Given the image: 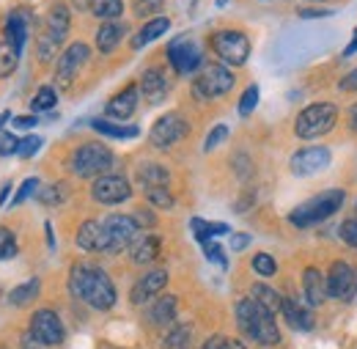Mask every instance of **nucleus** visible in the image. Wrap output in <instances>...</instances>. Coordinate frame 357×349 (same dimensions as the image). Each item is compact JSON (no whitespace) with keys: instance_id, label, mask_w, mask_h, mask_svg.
I'll return each mask as SVG.
<instances>
[{"instance_id":"1","label":"nucleus","mask_w":357,"mask_h":349,"mask_svg":"<svg viewBox=\"0 0 357 349\" xmlns=\"http://www.w3.org/2000/svg\"><path fill=\"white\" fill-rule=\"evenodd\" d=\"M69 289L75 297H83L91 308L107 311L116 306V289L105 269L91 264H75L69 272Z\"/></svg>"},{"instance_id":"2","label":"nucleus","mask_w":357,"mask_h":349,"mask_svg":"<svg viewBox=\"0 0 357 349\" xmlns=\"http://www.w3.org/2000/svg\"><path fill=\"white\" fill-rule=\"evenodd\" d=\"M236 322L239 327L259 344H278L280 341V333H278V325H275V316L269 313L267 308H261L253 297H245L239 300L236 306Z\"/></svg>"},{"instance_id":"3","label":"nucleus","mask_w":357,"mask_h":349,"mask_svg":"<svg viewBox=\"0 0 357 349\" xmlns=\"http://www.w3.org/2000/svg\"><path fill=\"white\" fill-rule=\"evenodd\" d=\"M344 198H347L344 190H327V193H319V195L308 198L305 204H300L297 209H291L289 220H291V225H297V228L316 225V223L327 220L330 215H335V212L344 207Z\"/></svg>"},{"instance_id":"4","label":"nucleus","mask_w":357,"mask_h":349,"mask_svg":"<svg viewBox=\"0 0 357 349\" xmlns=\"http://www.w3.org/2000/svg\"><path fill=\"white\" fill-rule=\"evenodd\" d=\"M338 121V107L333 102H316V105H308L297 121H294V135L303 138V140H313V138H321L335 127Z\"/></svg>"},{"instance_id":"5","label":"nucleus","mask_w":357,"mask_h":349,"mask_svg":"<svg viewBox=\"0 0 357 349\" xmlns=\"http://www.w3.org/2000/svg\"><path fill=\"white\" fill-rule=\"evenodd\" d=\"M113 165V151L105 146V143H83L75 154H72V163L69 168L83 179H91V176H105L107 168Z\"/></svg>"},{"instance_id":"6","label":"nucleus","mask_w":357,"mask_h":349,"mask_svg":"<svg viewBox=\"0 0 357 349\" xmlns=\"http://www.w3.org/2000/svg\"><path fill=\"white\" fill-rule=\"evenodd\" d=\"M236 83L234 72L223 66V64H206L201 66V72L195 75V94L204 96V99H218L225 96Z\"/></svg>"},{"instance_id":"7","label":"nucleus","mask_w":357,"mask_h":349,"mask_svg":"<svg viewBox=\"0 0 357 349\" xmlns=\"http://www.w3.org/2000/svg\"><path fill=\"white\" fill-rule=\"evenodd\" d=\"M209 44L228 66H242L250 58V42L239 31H218V34H212Z\"/></svg>"},{"instance_id":"8","label":"nucleus","mask_w":357,"mask_h":349,"mask_svg":"<svg viewBox=\"0 0 357 349\" xmlns=\"http://www.w3.org/2000/svg\"><path fill=\"white\" fill-rule=\"evenodd\" d=\"M168 61H171V66L176 69L178 75H195L204 66L201 47L192 39H184V36H178V39L168 44Z\"/></svg>"},{"instance_id":"9","label":"nucleus","mask_w":357,"mask_h":349,"mask_svg":"<svg viewBox=\"0 0 357 349\" xmlns=\"http://www.w3.org/2000/svg\"><path fill=\"white\" fill-rule=\"evenodd\" d=\"M91 195H93V201H99L105 207H113V204L130 201L132 187H130V181L124 176L105 174V176H96V181L91 184Z\"/></svg>"},{"instance_id":"10","label":"nucleus","mask_w":357,"mask_h":349,"mask_svg":"<svg viewBox=\"0 0 357 349\" xmlns=\"http://www.w3.org/2000/svg\"><path fill=\"white\" fill-rule=\"evenodd\" d=\"M187 132H190V124L184 121V116H178V113H165V116L157 119V124L151 127L149 140H151V146H157V149H171V146L178 143Z\"/></svg>"},{"instance_id":"11","label":"nucleus","mask_w":357,"mask_h":349,"mask_svg":"<svg viewBox=\"0 0 357 349\" xmlns=\"http://www.w3.org/2000/svg\"><path fill=\"white\" fill-rule=\"evenodd\" d=\"M137 223L135 218L127 215H110L105 218V231H107V251L110 253H119L124 248H130L135 239H137Z\"/></svg>"},{"instance_id":"12","label":"nucleus","mask_w":357,"mask_h":349,"mask_svg":"<svg viewBox=\"0 0 357 349\" xmlns=\"http://www.w3.org/2000/svg\"><path fill=\"white\" fill-rule=\"evenodd\" d=\"M31 336L45 344V347H55L63 341V322L58 319L55 311H36L33 319H31Z\"/></svg>"},{"instance_id":"13","label":"nucleus","mask_w":357,"mask_h":349,"mask_svg":"<svg viewBox=\"0 0 357 349\" xmlns=\"http://www.w3.org/2000/svg\"><path fill=\"white\" fill-rule=\"evenodd\" d=\"M357 292V272L352 264L335 262L327 272V295L338 300H349Z\"/></svg>"},{"instance_id":"14","label":"nucleus","mask_w":357,"mask_h":349,"mask_svg":"<svg viewBox=\"0 0 357 349\" xmlns=\"http://www.w3.org/2000/svg\"><path fill=\"white\" fill-rule=\"evenodd\" d=\"M291 174L294 176H313L319 171H324L330 165V149L324 146H308V149H300L294 151L291 157Z\"/></svg>"},{"instance_id":"15","label":"nucleus","mask_w":357,"mask_h":349,"mask_svg":"<svg viewBox=\"0 0 357 349\" xmlns=\"http://www.w3.org/2000/svg\"><path fill=\"white\" fill-rule=\"evenodd\" d=\"M86 61H89V44H83V42L69 44V47L63 50V55L58 58V66H55L58 83H61V86H69Z\"/></svg>"},{"instance_id":"16","label":"nucleus","mask_w":357,"mask_h":349,"mask_svg":"<svg viewBox=\"0 0 357 349\" xmlns=\"http://www.w3.org/2000/svg\"><path fill=\"white\" fill-rule=\"evenodd\" d=\"M165 283H168V272H165V269H151L149 275H143V278L135 283L132 303H135V306L149 303L151 297H157V295L165 289Z\"/></svg>"},{"instance_id":"17","label":"nucleus","mask_w":357,"mask_h":349,"mask_svg":"<svg viewBox=\"0 0 357 349\" xmlns=\"http://www.w3.org/2000/svg\"><path fill=\"white\" fill-rule=\"evenodd\" d=\"M77 245L89 253L107 251V231H105V220H86L77 231Z\"/></svg>"},{"instance_id":"18","label":"nucleus","mask_w":357,"mask_h":349,"mask_svg":"<svg viewBox=\"0 0 357 349\" xmlns=\"http://www.w3.org/2000/svg\"><path fill=\"white\" fill-rule=\"evenodd\" d=\"M135 110H137V86H127L124 91H119V94L107 102V107H105L107 119H119V121L130 119Z\"/></svg>"},{"instance_id":"19","label":"nucleus","mask_w":357,"mask_h":349,"mask_svg":"<svg viewBox=\"0 0 357 349\" xmlns=\"http://www.w3.org/2000/svg\"><path fill=\"white\" fill-rule=\"evenodd\" d=\"M140 94L146 96V102L151 105H160L165 96H168V80L160 69H149L143 77H140Z\"/></svg>"},{"instance_id":"20","label":"nucleus","mask_w":357,"mask_h":349,"mask_svg":"<svg viewBox=\"0 0 357 349\" xmlns=\"http://www.w3.org/2000/svg\"><path fill=\"white\" fill-rule=\"evenodd\" d=\"M124 34H127V25L124 22H102V28L96 31V50L99 52H113L121 39H124Z\"/></svg>"},{"instance_id":"21","label":"nucleus","mask_w":357,"mask_h":349,"mask_svg":"<svg viewBox=\"0 0 357 349\" xmlns=\"http://www.w3.org/2000/svg\"><path fill=\"white\" fill-rule=\"evenodd\" d=\"M303 283H305V297L311 306H321L327 300V278L316 269V267H308L305 275H303Z\"/></svg>"},{"instance_id":"22","label":"nucleus","mask_w":357,"mask_h":349,"mask_svg":"<svg viewBox=\"0 0 357 349\" xmlns=\"http://www.w3.org/2000/svg\"><path fill=\"white\" fill-rule=\"evenodd\" d=\"M160 237H137L132 245H130V256H132L135 264H151L157 256H160Z\"/></svg>"},{"instance_id":"23","label":"nucleus","mask_w":357,"mask_h":349,"mask_svg":"<svg viewBox=\"0 0 357 349\" xmlns=\"http://www.w3.org/2000/svg\"><path fill=\"white\" fill-rule=\"evenodd\" d=\"M3 28H6V42L14 44V47L22 52V47L28 42V20H25V14H22V11L8 14Z\"/></svg>"},{"instance_id":"24","label":"nucleus","mask_w":357,"mask_h":349,"mask_svg":"<svg viewBox=\"0 0 357 349\" xmlns=\"http://www.w3.org/2000/svg\"><path fill=\"white\" fill-rule=\"evenodd\" d=\"M171 28V20L168 17H154V20H149L137 34H135L132 39V47L135 50H140V47H146V44H151L154 39H160L165 31Z\"/></svg>"},{"instance_id":"25","label":"nucleus","mask_w":357,"mask_h":349,"mask_svg":"<svg viewBox=\"0 0 357 349\" xmlns=\"http://www.w3.org/2000/svg\"><path fill=\"white\" fill-rule=\"evenodd\" d=\"M280 313L286 316V322L294 327V330H303V333H308L313 327V313L308 308H300L294 300H283V308H280Z\"/></svg>"},{"instance_id":"26","label":"nucleus","mask_w":357,"mask_h":349,"mask_svg":"<svg viewBox=\"0 0 357 349\" xmlns=\"http://www.w3.org/2000/svg\"><path fill=\"white\" fill-rule=\"evenodd\" d=\"M47 31H50L55 39H61V42H63V36L69 34V8H66L63 3H55V6L50 8V14H47Z\"/></svg>"},{"instance_id":"27","label":"nucleus","mask_w":357,"mask_h":349,"mask_svg":"<svg viewBox=\"0 0 357 349\" xmlns=\"http://www.w3.org/2000/svg\"><path fill=\"white\" fill-rule=\"evenodd\" d=\"M176 306H178L176 297L165 295V297H160V300L154 303V308L149 311V316H151V322H154V325H160V327H168V325L176 319Z\"/></svg>"},{"instance_id":"28","label":"nucleus","mask_w":357,"mask_h":349,"mask_svg":"<svg viewBox=\"0 0 357 349\" xmlns=\"http://www.w3.org/2000/svg\"><path fill=\"white\" fill-rule=\"evenodd\" d=\"M137 179H140V184L146 190H151V187H168V171L162 165H157V163L140 165L137 168Z\"/></svg>"},{"instance_id":"29","label":"nucleus","mask_w":357,"mask_h":349,"mask_svg":"<svg viewBox=\"0 0 357 349\" xmlns=\"http://www.w3.org/2000/svg\"><path fill=\"white\" fill-rule=\"evenodd\" d=\"M250 297H253L261 308H267L272 316L283 308V297H280L272 286H267V283H256V286H253V292H250Z\"/></svg>"},{"instance_id":"30","label":"nucleus","mask_w":357,"mask_h":349,"mask_svg":"<svg viewBox=\"0 0 357 349\" xmlns=\"http://www.w3.org/2000/svg\"><path fill=\"white\" fill-rule=\"evenodd\" d=\"M192 234H195V239L204 245L206 239H215V237H220V234H228V225L225 223H206L204 218H192Z\"/></svg>"},{"instance_id":"31","label":"nucleus","mask_w":357,"mask_h":349,"mask_svg":"<svg viewBox=\"0 0 357 349\" xmlns=\"http://www.w3.org/2000/svg\"><path fill=\"white\" fill-rule=\"evenodd\" d=\"M20 66V50L14 44H8L6 39H0V80L14 75Z\"/></svg>"},{"instance_id":"32","label":"nucleus","mask_w":357,"mask_h":349,"mask_svg":"<svg viewBox=\"0 0 357 349\" xmlns=\"http://www.w3.org/2000/svg\"><path fill=\"white\" fill-rule=\"evenodd\" d=\"M91 11H93V17L113 22V20H119L124 14V0H93Z\"/></svg>"},{"instance_id":"33","label":"nucleus","mask_w":357,"mask_h":349,"mask_svg":"<svg viewBox=\"0 0 357 349\" xmlns=\"http://www.w3.org/2000/svg\"><path fill=\"white\" fill-rule=\"evenodd\" d=\"M93 130L107 135V138H121V140L140 135L137 127H121V124H113V121H107V119H96V121H93Z\"/></svg>"},{"instance_id":"34","label":"nucleus","mask_w":357,"mask_h":349,"mask_svg":"<svg viewBox=\"0 0 357 349\" xmlns=\"http://www.w3.org/2000/svg\"><path fill=\"white\" fill-rule=\"evenodd\" d=\"M190 339H192V330L187 325H178L174 330H168L162 347L165 349H190Z\"/></svg>"},{"instance_id":"35","label":"nucleus","mask_w":357,"mask_h":349,"mask_svg":"<svg viewBox=\"0 0 357 349\" xmlns=\"http://www.w3.org/2000/svg\"><path fill=\"white\" fill-rule=\"evenodd\" d=\"M39 295V281H28V283H22V286H17L11 295H8V303L11 306H28L33 297Z\"/></svg>"},{"instance_id":"36","label":"nucleus","mask_w":357,"mask_h":349,"mask_svg":"<svg viewBox=\"0 0 357 349\" xmlns=\"http://www.w3.org/2000/svg\"><path fill=\"white\" fill-rule=\"evenodd\" d=\"M58 102V91L52 86H42L36 91V96L31 99V110H52Z\"/></svg>"},{"instance_id":"37","label":"nucleus","mask_w":357,"mask_h":349,"mask_svg":"<svg viewBox=\"0 0 357 349\" xmlns=\"http://www.w3.org/2000/svg\"><path fill=\"white\" fill-rule=\"evenodd\" d=\"M66 195H69V187L66 184H52V187H47V190H42V204H47V207H58V204H63L66 201Z\"/></svg>"},{"instance_id":"38","label":"nucleus","mask_w":357,"mask_h":349,"mask_svg":"<svg viewBox=\"0 0 357 349\" xmlns=\"http://www.w3.org/2000/svg\"><path fill=\"white\" fill-rule=\"evenodd\" d=\"M162 6H165V0H132L135 17H140V20L154 17L157 11H162Z\"/></svg>"},{"instance_id":"39","label":"nucleus","mask_w":357,"mask_h":349,"mask_svg":"<svg viewBox=\"0 0 357 349\" xmlns=\"http://www.w3.org/2000/svg\"><path fill=\"white\" fill-rule=\"evenodd\" d=\"M58 44H61V39H55L50 31H45L42 36H39V61H52V55L58 52Z\"/></svg>"},{"instance_id":"40","label":"nucleus","mask_w":357,"mask_h":349,"mask_svg":"<svg viewBox=\"0 0 357 349\" xmlns=\"http://www.w3.org/2000/svg\"><path fill=\"white\" fill-rule=\"evenodd\" d=\"M146 198L154 207H162V209H171L174 207V195H171L168 187H151V190H146Z\"/></svg>"},{"instance_id":"41","label":"nucleus","mask_w":357,"mask_h":349,"mask_svg":"<svg viewBox=\"0 0 357 349\" xmlns=\"http://www.w3.org/2000/svg\"><path fill=\"white\" fill-rule=\"evenodd\" d=\"M256 105H259V86L253 83V86L245 88V94L239 99V116H250L256 110Z\"/></svg>"},{"instance_id":"42","label":"nucleus","mask_w":357,"mask_h":349,"mask_svg":"<svg viewBox=\"0 0 357 349\" xmlns=\"http://www.w3.org/2000/svg\"><path fill=\"white\" fill-rule=\"evenodd\" d=\"M17 149H20V138H17L14 132H8L0 127V157L17 154Z\"/></svg>"},{"instance_id":"43","label":"nucleus","mask_w":357,"mask_h":349,"mask_svg":"<svg viewBox=\"0 0 357 349\" xmlns=\"http://www.w3.org/2000/svg\"><path fill=\"white\" fill-rule=\"evenodd\" d=\"M253 269L259 272V275H275L278 272V264H275V259L269 256V253H256L253 256Z\"/></svg>"},{"instance_id":"44","label":"nucleus","mask_w":357,"mask_h":349,"mask_svg":"<svg viewBox=\"0 0 357 349\" xmlns=\"http://www.w3.org/2000/svg\"><path fill=\"white\" fill-rule=\"evenodd\" d=\"M201 248H204V253H206V259H209V262H215L218 267H228V259H225L223 248H220L215 239H206Z\"/></svg>"},{"instance_id":"45","label":"nucleus","mask_w":357,"mask_h":349,"mask_svg":"<svg viewBox=\"0 0 357 349\" xmlns=\"http://www.w3.org/2000/svg\"><path fill=\"white\" fill-rule=\"evenodd\" d=\"M17 253V239L8 228H0V259H11Z\"/></svg>"},{"instance_id":"46","label":"nucleus","mask_w":357,"mask_h":349,"mask_svg":"<svg viewBox=\"0 0 357 349\" xmlns=\"http://www.w3.org/2000/svg\"><path fill=\"white\" fill-rule=\"evenodd\" d=\"M338 234H341V239H344L349 248H355L357 251V218L344 220L341 228H338Z\"/></svg>"},{"instance_id":"47","label":"nucleus","mask_w":357,"mask_h":349,"mask_svg":"<svg viewBox=\"0 0 357 349\" xmlns=\"http://www.w3.org/2000/svg\"><path fill=\"white\" fill-rule=\"evenodd\" d=\"M39 149H42V138H39V135H28V138L20 140L17 154H20V157H33Z\"/></svg>"},{"instance_id":"48","label":"nucleus","mask_w":357,"mask_h":349,"mask_svg":"<svg viewBox=\"0 0 357 349\" xmlns=\"http://www.w3.org/2000/svg\"><path fill=\"white\" fill-rule=\"evenodd\" d=\"M225 138H228V127H225V124H218L215 130L209 132V138L204 140V151H212V149H218V146L223 143Z\"/></svg>"},{"instance_id":"49","label":"nucleus","mask_w":357,"mask_h":349,"mask_svg":"<svg viewBox=\"0 0 357 349\" xmlns=\"http://www.w3.org/2000/svg\"><path fill=\"white\" fill-rule=\"evenodd\" d=\"M36 187H39V179H25V181H22V187L17 190V198H14V204H22V201H28V198L36 193Z\"/></svg>"},{"instance_id":"50","label":"nucleus","mask_w":357,"mask_h":349,"mask_svg":"<svg viewBox=\"0 0 357 349\" xmlns=\"http://www.w3.org/2000/svg\"><path fill=\"white\" fill-rule=\"evenodd\" d=\"M297 14H300V20H321V17H330L333 11L330 8H300Z\"/></svg>"},{"instance_id":"51","label":"nucleus","mask_w":357,"mask_h":349,"mask_svg":"<svg viewBox=\"0 0 357 349\" xmlns=\"http://www.w3.org/2000/svg\"><path fill=\"white\" fill-rule=\"evenodd\" d=\"M250 242V234H231V248L234 251H245Z\"/></svg>"},{"instance_id":"52","label":"nucleus","mask_w":357,"mask_h":349,"mask_svg":"<svg viewBox=\"0 0 357 349\" xmlns=\"http://www.w3.org/2000/svg\"><path fill=\"white\" fill-rule=\"evenodd\" d=\"M31 127H36V116H20V119H14V130H31Z\"/></svg>"},{"instance_id":"53","label":"nucleus","mask_w":357,"mask_h":349,"mask_svg":"<svg viewBox=\"0 0 357 349\" xmlns=\"http://www.w3.org/2000/svg\"><path fill=\"white\" fill-rule=\"evenodd\" d=\"M338 88H341V91H357V69L355 72H349V75L338 83Z\"/></svg>"},{"instance_id":"54","label":"nucleus","mask_w":357,"mask_h":349,"mask_svg":"<svg viewBox=\"0 0 357 349\" xmlns=\"http://www.w3.org/2000/svg\"><path fill=\"white\" fill-rule=\"evenodd\" d=\"M135 223H137V225H154V215H151V212H137V215H135Z\"/></svg>"},{"instance_id":"55","label":"nucleus","mask_w":357,"mask_h":349,"mask_svg":"<svg viewBox=\"0 0 357 349\" xmlns=\"http://www.w3.org/2000/svg\"><path fill=\"white\" fill-rule=\"evenodd\" d=\"M223 347H225L223 336H215V339H209V341L204 344V349H223Z\"/></svg>"},{"instance_id":"56","label":"nucleus","mask_w":357,"mask_h":349,"mask_svg":"<svg viewBox=\"0 0 357 349\" xmlns=\"http://www.w3.org/2000/svg\"><path fill=\"white\" fill-rule=\"evenodd\" d=\"M72 6H75L77 11H89L91 6H93V0H72Z\"/></svg>"},{"instance_id":"57","label":"nucleus","mask_w":357,"mask_h":349,"mask_svg":"<svg viewBox=\"0 0 357 349\" xmlns=\"http://www.w3.org/2000/svg\"><path fill=\"white\" fill-rule=\"evenodd\" d=\"M349 127L352 132H357V105H352V110H349Z\"/></svg>"},{"instance_id":"58","label":"nucleus","mask_w":357,"mask_h":349,"mask_svg":"<svg viewBox=\"0 0 357 349\" xmlns=\"http://www.w3.org/2000/svg\"><path fill=\"white\" fill-rule=\"evenodd\" d=\"M223 349H245V344H242V341H231V339H225Z\"/></svg>"},{"instance_id":"59","label":"nucleus","mask_w":357,"mask_h":349,"mask_svg":"<svg viewBox=\"0 0 357 349\" xmlns=\"http://www.w3.org/2000/svg\"><path fill=\"white\" fill-rule=\"evenodd\" d=\"M355 50H357V31H355V36H352V42H349V47L344 50V55H352Z\"/></svg>"},{"instance_id":"60","label":"nucleus","mask_w":357,"mask_h":349,"mask_svg":"<svg viewBox=\"0 0 357 349\" xmlns=\"http://www.w3.org/2000/svg\"><path fill=\"white\" fill-rule=\"evenodd\" d=\"M8 190H11V187H8V184H6V187H3V190H0V207H3V204H6V198H8Z\"/></svg>"}]
</instances>
